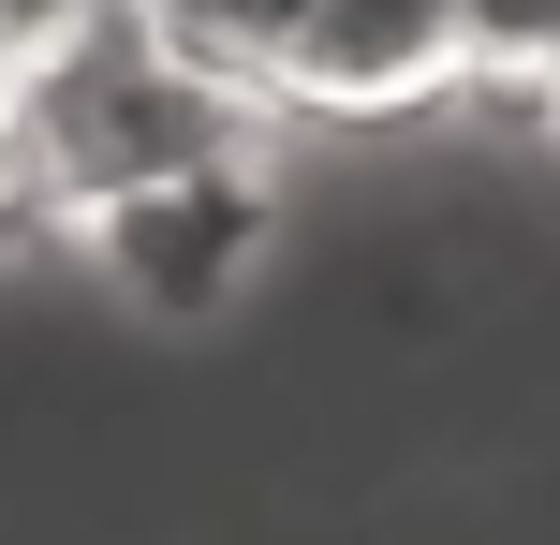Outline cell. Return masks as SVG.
Returning <instances> with one entry per match:
<instances>
[{
  "label": "cell",
  "mask_w": 560,
  "mask_h": 545,
  "mask_svg": "<svg viewBox=\"0 0 560 545\" xmlns=\"http://www.w3.org/2000/svg\"><path fill=\"white\" fill-rule=\"evenodd\" d=\"M222 147H280V104L236 88L222 59H192L148 0H104V15L15 45V206L30 222H74V206L222 163Z\"/></svg>",
  "instance_id": "1"
},
{
  "label": "cell",
  "mask_w": 560,
  "mask_h": 545,
  "mask_svg": "<svg viewBox=\"0 0 560 545\" xmlns=\"http://www.w3.org/2000/svg\"><path fill=\"white\" fill-rule=\"evenodd\" d=\"M59 236H74L133 310L192 324V310H222V295L280 251V163H266V147H222V163H177V177H148V192L74 206Z\"/></svg>",
  "instance_id": "2"
},
{
  "label": "cell",
  "mask_w": 560,
  "mask_h": 545,
  "mask_svg": "<svg viewBox=\"0 0 560 545\" xmlns=\"http://www.w3.org/2000/svg\"><path fill=\"white\" fill-rule=\"evenodd\" d=\"M472 88V0H310L280 59V118H398Z\"/></svg>",
  "instance_id": "3"
},
{
  "label": "cell",
  "mask_w": 560,
  "mask_h": 545,
  "mask_svg": "<svg viewBox=\"0 0 560 545\" xmlns=\"http://www.w3.org/2000/svg\"><path fill=\"white\" fill-rule=\"evenodd\" d=\"M148 15H163L192 59H222L236 88L280 104V59H295V15H310V0H148Z\"/></svg>",
  "instance_id": "4"
},
{
  "label": "cell",
  "mask_w": 560,
  "mask_h": 545,
  "mask_svg": "<svg viewBox=\"0 0 560 545\" xmlns=\"http://www.w3.org/2000/svg\"><path fill=\"white\" fill-rule=\"evenodd\" d=\"M560 88V0H472V88Z\"/></svg>",
  "instance_id": "5"
},
{
  "label": "cell",
  "mask_w": 560,
  "mask_h": 545,
  "mask_svg": "<svg viewBox=\"0 0 560 545\" xmlns=\"http://www.w3.org/2000/svg\"><path fill=\"white\" fill-rule=\"evenodd\" d=\"M0 206H15V163H0Z\"/></svg>",
  "instance_id": "6"
}]
</instances>
